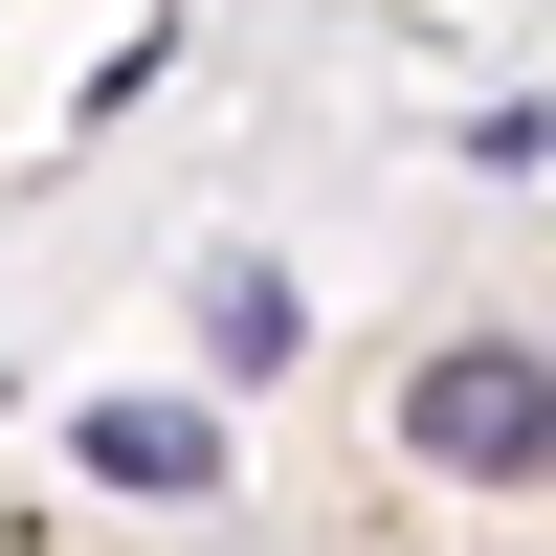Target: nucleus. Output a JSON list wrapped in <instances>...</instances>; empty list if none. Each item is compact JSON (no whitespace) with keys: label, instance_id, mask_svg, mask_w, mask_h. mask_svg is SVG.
<instances>
[{"label":"nucleus","instance_id":"1","mask_svg":"<svg viewBox=\"0 0 556 556\" xmlns=\"http://www.w3.org/2000/svg\"><path fill=\"white\" fill-rule=\"evenodd\" d=\"M401 445H424L445 490H556V356L534 334H445L424 379H401Z\"/></svg>","mask_w":556,"mask_h":556},{"label":"nucleus","instance_id":"2","mask_svg":"<svg viewBox=\"0 0 556 556\" xmlns=\"http://www.w3.org/2000/svg\"><path fill=\"white\" fill-rule=\"evenodd\" d=\"M89 468L156 490V513H201V490H223V424H201V401H89Z\"/></svg>","mask_w":556,"mask_h":556},{"label":"nucleus","instance_id":"3","mask_svg":"<svg viewBox=\"0 0 556 556\" xmlns=\"http://www.w3.org/2000/svg\"><path fill=\"white\" fill-rule=\"evenodd\" d=\"M201 334H223V379H267V356H290V290H267V267H223V290H201Z\"/></svg>","mask_w":556,"mask_h":556}]
</instances>
